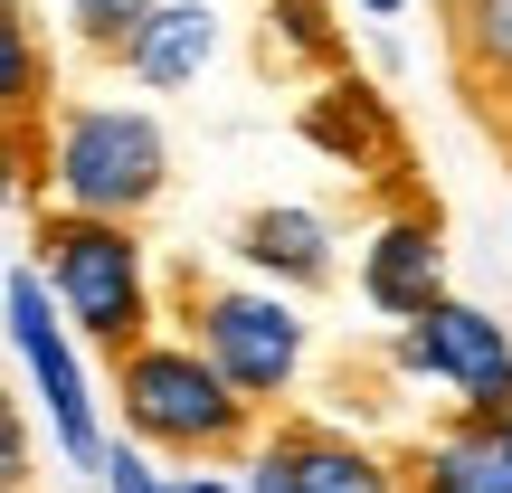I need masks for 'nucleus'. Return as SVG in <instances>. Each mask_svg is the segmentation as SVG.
<instances>
[{"mask_svg": "<svg viewBox=\"0 0 512 493\" xmlns=\"http://www.w3.org/2000/svg\"><path fill=\"white\" fill-rule=\"evenodd\" d=\"M38 285H48L57 323L76 342H95L105 361L152 342V275H143L133 219H95V209H48L38 200Z\"/></svg>", "mask_w": 512, "mask_h": 493, "instance_id": "nucleus-1", "label": "nucleus"}, {"mask_svg": "<svg viewBox=\"0 0 512 493\" xmlns=\"http://www.w3.org/2000/svg\"><path fill=\"white\" fill-rule=\"evenodd\" d=\"M114 399H124L133 446H162L181 465H238L256 446V408L190 342H133L114 361Z\"/></svg>", "mask_w": 512, "mask_h": 493, "instance_id": "nucleus-2", "label": "nucleus"}, {"mask_svg": "<svg viewBox=\"0 0 512 493\" xmlns=\"http://www.w3.org/2000/svg\"><path fill=\"white\" fill-rule=\"evenodd\" d=\"M171 304L190 323V351L238 389L247 408H275L304 370V323H294L285 294H247V285H219L209 266H171Z\"/></svg>", "mask_w": 512, "mask_h": 493, "instance_id": "nucleus-3", "label": "nucleus"}, {"mask_svg": "<svg viewBox=\"0 0 512 493\" xmlns=\"http://www.w3.org/2000/svg\"><path fill=\"white\" fill-rule=\"evenodd\" d=\"M48 181H57V209L143 219L162 200V181H171V143L133 105H67L57 133H48Z\"/></svg>", "mask_w": 512, "mask_h": 493, "instance_id": "nucleus-4", "label": "nucleus"}, {"mask_svg": "<svg viewBox=\"0 0 512 493\" xmlns=\"http://www.w3.org/2000/svg\"><path fill=\"white\" fill-rule=\"evenodd\" d=\"M389 370H408V380H446V389L465 399V408H456L465 437H484L494 418H512V342H503L494 313L456 304V294H437L418 323H399Z\"/></svg>", "mask_w": 512, "mask_h": 493, "instance_id": "nucleus-5", "label": "nucleus"}, {"mask_svg": "<svg viewBox=\"0 0 512 493\" xmlns=\"http://www.w3.org/2000/svg\"><path fill=\"white\" fill-rule=\"evenodd\" d=\"M10 342H19V361H29L38 399H48V427H57V446H67V465H95V456H105V437H95V399H86L76 342H67V323H57L38 266L10 275Z\"/></svg>", "mask_w": 512, "mask_h": 493, "instance_id": "nucleus-6", "label": "nucleus"}, {"mask_svg": "<svg viewBox=\"0 0 512 493\" xmlns=\"http://www.w3.org/2000/svg\"><path fill=\"white\" fill-rule=\"evenodd\" d=\"M266 446H275V465H285V493H399V465L351 446L342 427L313 418V408H275Z\"/></svg>", "mask_w": 512, "mask_h": 493, "instance_id": "nucleus-7", "label": "nucleus"}, {"mask_svg": "<svg viewBox=\"0 0 512 493\" xmlns=\"http://www.w3.org/2000/svg\"><path fill=\"white\" fill-rule=\"evenodd\" d=\"M304 143L332 152L342 171H370V181H399V171H408V133H399V114H389L380 95L361 86V76H332V86L304 105Z\"/></svg>", "mask_w": 512, "mask_h": 493, "instance_id": "nucleus-8", "label": "nucleus"}, {"mask_svg": "<svg viewBox=\"0 0 512 493\" xmlns=\"http://www.w3.org/2000/svg\"><path fill=\"white\" fill-rule=\"evenodd\" d=\"M361 294L389 313V323H418L446 294V247H437V209H399V219L370 238L361 256Z\"/></svg>", "mask_w": 512, "mask_h": 493, "instance_id": "nucleus-9", "label": "nucleus"}, {"mask_svg": "<svg viewBox=\"0 0 512 493\" xmlns=\"http://www.w3.org/2000/svg\"><path fill=\"white\" fill-rule=\"evenodd\" d=\"M238 256L256 275H275V285H332V228L313 219V209H247L238 219Z\"/></svg>", "mask_w": 512, "mask_h": 493, "instance_id": "nucleus-10", "label": "nucleus"}, {"mask_svg": "<svg viewBox=\"0 0 512 493\" xmlns=\"http://www.w3.org/2000/svg\"><path fill=\"white\" fill-rule=\"evenodd\" d=\"M209 48H219V19H209L200 0H162V10L133 29L124 76H143V86H190V76L209 67Z\"/></svg>", "mask_w": 512, "mask_h": 493, "instance_id": "nucleus-11", "label": "nucleus"}, {"mask_svg": "<svg viewBox=\"0 0 512 493\" xmlns=\"http://www.w3.org/2000/svg\"><path fill=\"white\" fill-rule=\"evenodd\" d=\"M446 48L484 105L512 95V0H446Z\"/></svg>", "mask_w": 512, "mask_h": 493, "instance_id": "nucleus-12", "label": "nucleus"}, {"mask_svg": "<svg viewBox=\"0 0 512 493\" xmlns=\"http://www.w3.org/2000/svg\"><path fill=\"white\" fill-rule=\"evenodd\" d=\"M48 95H57L48 38L19 0H0V124H48Z\"/></svg>", "mask_w": 512, "mask_h": 493, "instance_id": "nucleus-13", "label": "nucleus"}, {"mask_svg": "<svg viewBox=\"0 0 512 493\" xmlns=\"http://www.w3.org/2000/svg\"><path fill=\"white\" fill-rule=\"evenodd\" d=\"M399 493H512V475H503V456L484 437H456V427H446L437 446H418V456L399 465Z\"/></svg>", "mask_w": 512, "mask_h": 493, "instance_id": "nucleus-14", "label": "nucleus"}, {"mask_svg": "<svg viewBox=\"0 0 512 493\" xmlns=\"http://www.w3.org/2000/svg\"><path fill=\"white\" fill-rule=\"evenodd\" d=\"M162 10V0H67V19H76V48L95 57V67H124V48H133V29Z\"/></svg>", "mask_w": 512, "mask_h": 493, "instance_id": "nucleus-15", "label": "nucleus"}, {"mask_svg": "<svg viewBox=\"0 0 512 493\" xmlns=\"http://www.w3.org/2000/svg\"><path fill=\"white\" fill-rule=\"evenodd\" d=\"M0 493H29V418L10 389H0Z\"/></svg>", "mask_w": 512, "mask_h": 493, "instance_id": "nucleus-16", "label": "nucleus"}, {"mask_svg": "<svg viewBox=\"0 0 512 493\" xmlns=\"http://www.w3.org/2000/svg\"><path fill=\"white\" fill-rule=\"evenodd\" d=\"M95 465H105V484H114V493H162V484H171V475H152L143 446H105Z\"/></svg>", "mask_w": 512, "mask_h": 493, "instance_id": "nucleus-17", "label": "nucleus"}, {"mask_svg": "<svg viewBox=\"0 0 512 493\" xmlns=\"http://www.w3.org/2000/svg\"><path fill=\"white\" fill-rule=\"evenodd\" d=\"M456 437H465V427H456ZM484 446H494V456H503V475H512V418H494V427H484Z\"/></svg>", "mask_w": 512, "mask_h": 493, "instance_id": "nucleus-18", "label": "nucleus"}, {"mask_svg": "<svg viewBox=\"0 0 512 493\" xmlns=\"http://www.w3.org/2000/svg\"><path fill=\"white\" fill-rule=\"evenodd\" d=\"M162 493H228V484H219V475H171Z\"/></svg>", "mask_w": 512, "mask_h": 493, "instance_id": "nucleus-19", "label": "nucleus"}, {"mask_svg": "<svg viewBox=\"0 0 512 493\" xmlns=\"http://www.w3.org/2000/svg\"><path fill=\"white\" fill-rule=\"evenodd\" d=\"M361 10H370V19H399V0H361Z\"/></svg>", "mask_w": 512, "mask_h": 493, "instance_id": "nucleus-20", "label": "nucleus"}]
</instances>
